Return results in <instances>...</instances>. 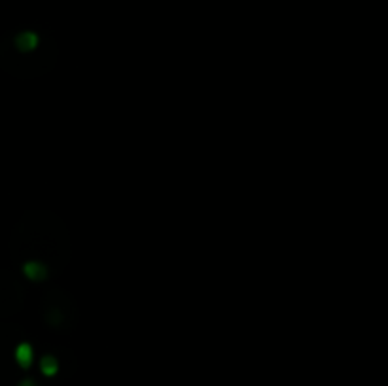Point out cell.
<instances>
[{
    "mask_svg": "<svg viewBox=\"0 0 388 386\" xmlns=\"http://www.w3.org/2000/svg\"><path fill=\"white\" fill-rule=\"evenodd\" d=\"M40 367H42V373H44L46 377H53L55 373H57V362H55V358H49V356L42 360Z\"/></svg>",
    "mask_w": 388,
    "mask_h": 386,
    "instance_id": "cell-1",
    "label": "cell"
},
{
    "mask_svg": "<svg viewBox=\"0 0 388 386\" xmlns=\"http://www.w3.org/2000/svg\"><path fill=\"white\" fill-rule=\"evenodd\" d=\"M17 362H19V366H23V367H29V364H31V348H29L27 345H21L19 348H17Z\"/></svg>",
    "mask_w": 388,
    "mask_h": 386,
    "instance_id": "cell-2",
    "label": "cell"
},
{
    "mask_svg": "<svg viewBox=\"0 0 388 386\" xmlns=\"http://www.w3.org/2000/svg\"><path fill=\"white\" fill-rule=\"evenodd\" d=\"M21 386H36V384H34L33 380H23V382H21Z\"/></svg>",
    "mask_w": 388,
    "mask_h": 386,
    "instance_id": "cell-3",
    "label": "cell"
}]
</instances>
